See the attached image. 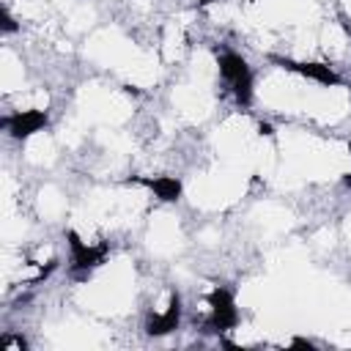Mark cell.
I'll list each match as a JSON object with an SVG mask.
<instances>
[{
  "label": "cell",
  "instance_id": "cell-6",
  "mask_svg": "<svg viewBox=\"0 0 351 351\" xmlns=\"http://www.w3.org/2000/svg\"><path fill=\"white\" fill-rule=\"evenodd\" d=\"M178 324H181V296L173 291V293H170V304H167V310H165V313H154V315H148V321H145V332H148L151 337H162V335L176 332Z\"/></svg>",
  "mask_w": 351,
  "mask_h": 351
},
{
  "label": "cell",
  "instance_id": "cell-3",
  "mask_svg": "<svg viewBox=\"0 0 351 351\" xmlns=\"http://www.w3.org/2000/svg\"><path fill=\"white\" fill-rule=\"evenodd\" d=\"M271 63H277L280 69L285 71H293V74H302L318 85H326V88H337L343 85V77L329 66V63H321V60H291V58H280V55H269Z\"/></svg>",
  "mask_w": 351,
  "mask_h": 351
},
{
  "label": "cell",
  "instance_id": "cell-12",
  "mask_svg": "<svg viewBox=\"0 0 351 351\" xmlns=\"http://www.w3.org/2000/svg\"><path fill=\"white\" fill-rule=\"evenodd\" d=\"M343 184H346V186L351 189V173H346V176H343Z\"/></svg>",
  "mask_w": 351,
  "mask_h": 351
},
{
  "label": "cell",
  "instance_id": "cell-5",
  "mask_svg": "<svg viewBox=\"0 0 351 351\" xmlns=\"http://www.w3.org/2000/svg\"><path fill=\"white\" fill-rule=\"evenodd\" d=\"M47 123H49V115H47L44 110H19V112L5 115V118L0 121V126H3V129L8 132V137H14V140H27L30 134L47 129Z\"/></svg>",
  "mask_w": 351,
  "mask_h": 351
},
{
  "label": "cell",
  "instance_id": "cell-13",
  "mask_svg": "<svg viewBox=\"0 0 351 351\" xmlns=\"http://www.w3.org/2000/svg\"><path fill=\"white\" fill-rule=\"evenodd\" d=\"M197 3H200V5H211L214 0H197Z\"/></svg>",
  "mask_w": 351,
  "mask_h": 351
},
{
  "label": "cell",
  "instance_id": "cell-1",
  "mask_svg": "<svg viewBox=\"0 0 351 351\" xmlns=\"http://www.w3.org/2000/svg\"><path fill=\"white\" fill-rule=\"evenodd\" d=\"M217 66H219V77L230 85L236 101L241 107H250L252 104V69H250V63L239 52H219Z\"/></svg>",
  "mask_w": 351,
  "mask_h": 351
},
{
  "label": "cell",
  "instance_id": "cell-9",
  "mask_svg": "<svg viewBox=\"0 0 351 351\" xmlns=\"http://www.w3.org/2000/svg\"><path fill=\"white\" fill-rule=\"evenodd\" d=\"M0 348H3V351H11V348L25 351V348H27V340H25V337H11V335H5V337L0 340Z\"/></svg>",
  "mask_w": 351,
  "mask_h": 351
},
{
  "label": "cell",
  "instance_id": "cell-2",
  "mask_svg": "<svg viewBox=\"0 0 351 351\" xmlns=\"http://www.w3.org/2000/svg\"><path fill=\"white\" fill-rule=\"evenodd\" d=\"M66 239H69V250H71V271H74L77 277L85 280L96 266H101V263L107 261L110 247H107L104 241L96 244V247H90V244H85V241L80 239L77 230H66Z\"/></svg>",
  "mask_w": 351,
  "mask_h": 351
},
{
  "label": "cell",
  "instance_id": "cell-8",
  "mask_svg": "<svg viewBox=\"0 0 351 351\" xmlns=\"http://www.w3.org/2000/svg\"><path fill=\"white\" fill-rule=\"evenodd\" d=\"M0 30H3V33H16V30H19V25H16V19L11 16L8 8L0 11Z\"/></svg>",
  "mask_w": 351,
  "mask_h": 351
},
{
  "label": "cell",
  "instance_id": "cell-7",
  "mask_svg": "<svg viewBox=\"0 0 351 351\" xmlns=\"http://www.w3.org/2000/svg\"><path fill=\"white\" fill-rule=\"evenodd\" d=\"M129 184H143V186H148L162 203H176V200H181V192H184V186H181V181L178 178H173V176H134V178H129Z\"/></svg>",
  "mask_w": 351,
  "mask_h": 351
},
{
  "label": "cell",
  "instance_id": "cell-11",
  "mask_svg": "<svg viewBox=\"0 0 351 351\" xmlns=\"http://www.w3.org/2000/svg\"><path fill=\"white\" fill-rule=\"evenodd\" d=\"M258 132H261V134H266V137H271V134H274V132H271V123H261V126H258Z\"/></svg>",
  "mask_w": 351,
  "mask_h": 351
},
{
  "label": "cell",
  "instance_id": "cell-4",
  "mask_svg": "<svg viewBox=\"0 0 351 351\" xmlns=\"http://www.w3.org/2000/svg\"><path fill=\"white\" fill-rule=\"evenodd\" d=\"M239 324V310L228 288H214L208 293V318L206 329L208 332H228Z\"/></svg>",
  "mask_w": 351,
  "mask_h": 351
},
{
  "label": "cell",
  "instance_id": "cell-10",
  "mask_svg": "<svg viewBox=\"0 0 351 351\" xmlns=\"http://www.w3.org/2000/svg\"><path fill=\"white\" fill-rule=\"evenodd\" d=\"M291 346H293V348H307V351H313V348H315V346H313L310 340H304V337H293V340H291Z\"/></svg>",
  "mask_w": 351,
  "mask_h": 351
}]
</instances>
